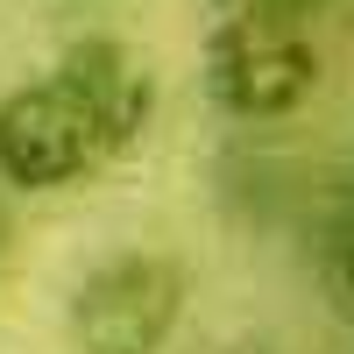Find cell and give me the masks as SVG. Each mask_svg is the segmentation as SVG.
Returning a JSON list of instances; mask_svg holds the SVG:
<instances>
[{
    "label": "cell",
    "instance_id": "8992f818",
    "mask_svg": "<svg viewBox=\"0 0 354 354\" xmlns=\"http://www.w3.org/2000/svg\"><path fill=\"white\" fill-rule=\"evenodd\" d=\"M347 298H354V248H347Z\"/></svg>",
    "mask_w": 354,
    "mask_h": 354
},
{
    "label": "cell",
    "instance_id": "52a82bcc",
    "mask_svg": "<svg viewBox=\"0 0 354 354\" xmlns=\"http://www.w3.org/2000/svg\"><path fill=\"white\" fill-rule=\"evenodd\" d=\"M0 248H8V220H0Z\"/></svg>",
    "mask_w": 354,
    "mask_h": 354
},
{
    "label": "cell",
    "instance_id": "5b68a950",
    "mask_svg": "<svg viewBox=\"0 0 354 354\" xmlns=\"http://www.w3.org/2000/svg\"><path fill=\"white\" fill-rule=\"evenodd\" d=\"M213 15L227 21H290V28H312V15H326L333 0H205Z\"/></svg>",
    "mask_w": 354,
    "mask_h": 354
},
{
    "label": "cell",
    "instance_id": "6da1fadb",
    "mask_svg": "<svg viewBox=\"0 0 354 354\" xmlns=\"http://www.w3.org/2000/svg\"><path fill=\"white\" fill-rule=\"evenodd\" d=\"M319 78H326V64H319L312 36L290 21L213 15V28L198 43V85L234 121H283V113H298L319 93Z\"/></svg>",
    "mask_w": 354,
    "mask_h": 354
},
{
    "label": "cell",
    "instance_id": "277c9868",
    "mask_svg": "<svg viewBox=\"0 0 354 354\" xmlns=\"http://www.w3.org/2000/svg\"><path fill=\"white\" fill-rule=\"evenodd\" d=\"M50 78L93 113V128L106 135L113 156H128L142 142V128L156 121V78H149V64H142L121 36H78V43H64L57 64H50Z\"/></svg>",
    "mask_w": 354,
    "mask_h": 354
},
{
    "label": "cell",
    "instance_id": "3957f363",
    "mask_svg": "<svg viewBox=\"0 0 354 354\" xmlns=\"http://www.w3.org/2000/svg\"><path fill=\"white\" fill-rule=\"evenodd\" d=\"M106 163H113L106 135L93 128V113L50 71L15 85V93H0V185H15V192H71Z\"/></svg>",
    "mask_w": 354,
    "mask_h": 354
},
{
    "label": "cell",
    "instance_id": "7a4b0ae2",
    "mask_svg": "<svg viewBox=\"0 0 354 354\" xmlns=\"http://www.w3.org/2000/svg\"><path fill=\"white\" fill-rule=\"evenodd\" d=\"M185 319V270L156 248L100 255L71 290L78 354H163Z\"/></svg>",
    "mask_w": 354,
    "mask_h": 354
}]
</instances>
